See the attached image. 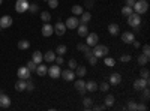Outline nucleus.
<instances>
[{"mask_svg": "<svg viewBox=\"0 0 150 111\" xmlns=\"http://www.w3.org/2000/svg\"><path fill=\"white\" fill-rule=\"evenodd\" d=\"M81 17V20H80V23H83V24H87L90 20H92V14L90 12H83V14L80 15Z\"/></svg>", "mask_w": 150, "mask_h": 111, "instance_id": "obj_28", "label": "nucleus"}, {"mask_svg": "<svg viewBox=\"0 0 150 111\" xmlns=\"http://www.w3.org/2000/svg\"><path fill=\"white\" fill-rule=\"evenodd\" d=\"M86 90L87 92H96L98 90V84L95 81H87L86 83Z\"/></svg>", "mask_w": 150, "mask_h": 111, "instance_id": "obj_26", "label": "nucleus"}, {"mask_svg": "<svg viewBox=\"0 0 150 111\" xmlns=\"http://www.w3.org/2000/svg\"><path fill=\"white\" fill-rule=\"evenodd\" d=\"M41 32H42V36H45V38H50V36L54 33V27H53L50 23H44Z\"/></svg>", "mask_w": 150, "mask_h": 111, "instance_id": "obj_11", "label": "nucleus"}, {"mask_svg": "<svg viewBox=\"0 0 150 111\" xmlns=\"http://www.w3.org/2000/svg\"><path fill=\"white\" fill-rule=\"evenodd\" d=\"M29 5H30L29 0H17L15 11L18 12V14H23V12H26V11L29 9Z\"/></svg>", "mask_w": 150, "mask_h": 111, "instance_id": "obj_4", "label": "nucleus"}, {"mask_svg": "<svg viewBox=\"0 0 150 111\" xmlns=\"http://www.w3.org/2000/svg\"><path fill=\"white\" fill-rule=\"evenodd\" d=\"M147 63H149V56L140 54V56H138V65H140V66H146Z\"/></svg>", "mask_w": 150, "mask_h": 111, "instance_id": "obj_30", "label": "nucleus"}, {"mask_svg": "<svg viewBox=\"0 0 150 111\" xmlns=\"http://www.w3.org/2000/svg\"><path fill=\"white\" fill-rule=\"evenodd\" d=\"M134 39H135V36H134L132 32H123V33H122V41H123L125 44H132Z\"/></svg>", "mask_w": 150, "mask_h": 111, "instance_id": "obj_17", "label": "nucleus"}, {"mask_svg": "<svg viewBox=\"0 0 150 111\" xmlns=\"http://www.w3.org/2000/svg\"><path fill=\"white\" fill-rule=\"evenodd\" d=\"M134 12H137V14H146L147 9H149V2L147 0H135V3L132 6Z\"/></svg>", "mask_w": 150, "mask_h": 111, "instance_id": "obj_1", "label": "nucleus"}, {"mask_svg": "<svg viewBox=\"0 0 150 111\" xmlns=\"http://www.w3.org/2000/svg\"><path fill=\"white\" fill-rule=\"evenodd\" d=\"M83 12H84V9H83L81 5H74V6H72V14H74L75 17H80Z\"/></svg>", "mask_w": 150, "mask_h": 111, "instance_id": "obj_25", "label": "nucleus"}, {"mask_svg": "<svg viewBox=\"0 0 150 111\" xmlns=\"http://www.w3.org/2000/svg\"><path fill=\"white\" fill-rule=\"evenodd\" d=\"M60 77L63 78L65 81H74L75 80V72L72 69H65L60 72Z\"/></svg>", "mask_w": 150, "mask_h": 111, "instance_id": "obj_10", "label": "nucleus"}, {"mask_svg": "<svg viewBox=\"0 0 150 111\" xmlns=\"http://www.w3.org/2000/svg\"><path fill=\"white\" fill-rule=\"evenodd\" d=\"M74 86H75V89H77L81 95H84L87 90H86V81L83 80V78H78V80H75V83H74Z\"/></svg>", "mask_w": 150, "mask_h": 111, "instance_id": "obj_13", "label": "nucleus"}, {"mask_svg": "<svg viewBox=\"0 0 150 111\" xmlns=\"http://www.w3.org/2000/svg\"><path fill=\"white\" fill-rule=\"evenodd\" d=\"M131 54H123V56H120V62H123V63H128V62H131Z\"/></svg>", "mask_w": 150, "mask_h": 111, "instance_id": "obj_45", "label": "nucleus"}, {"mask_svg": "<svg viewBox=\"0 0 150 111\" xmlns=\"http://www.w3.org/2000/svg\"><path fill=\"white\" fill-rule=\"evenodd\" d=\"M36 66H38V65L35 63V62H33V60H30V62H29V63L26 65V68H27V69H29L30 72H35V71H36Z\"/></svg>", "mask_w": 150, "mask_h": 111, "instance_id": "obj_41", "label": "nucleus"}, {"mask_svg": "<svg viewBox=\"0 0 150 111\" xmlns=\"http://www.w3.org/2000/svg\"><path fill=\"white\" fill-rule=\"evenodd\" d=\"M108 51H110V48L107 47V45H99V44H96L95 47H93V54L99 59V57H105L107 54H108Z\"/></svg>", "mask_w": 150, "mask_h": 111, "instance_id": "obj_2", "label": "nucleus"}, {"mask_svg": "<svg viewBox=\"0 0 150 111\" xmlns=\"http://www.w3.org/2000/svg\"><path fill=\"white\" fill-rule=\"evenodd\" d=\"M54 27V33H57V36H63L65 33H66V26H65V23H62V21H57L56 23V26H53Z\"/></svg>", "mask_w": 150, "mask_h": 111, "instance_id": "obj_9", "label": "nucleus"}, {"mask_svg": "<svg viewBox=\"0 0 150 111\" xmlns=\"http://www.w3.org/2000/svg\"><path fill=\"white\" fill-rule=\"evenodd\" d=\"M143 54H146V56L150 57V47H149V44H146V45L143 47Z\"/></svg>", "mask_w": 150, "mask_h": 111, "instance_id": "obj_49", "label": "nucleus"}, {"mask_svg": "<svg viewBox=\"0 0 150 111\" xmlns=\"http://www.w3.org/2000/svg\"><path fill=\"white\" fill-rule=\"evenodd\" d=\"M137 104L134 99H129V102H128V110H131V111H137Z\"/></svg>", "mask_w": 150, "mask_h": 111, "instance_id": "obj_40", "label": "nucleus"}, {"mask_svg": "<svg viewBox=\"0 0 150 111\" xmlns=\"http://www.w3.org/2000/svg\"><path fill=\"white\" fill-rule=\"evenodd\" d=\"M135 0H126V6H134Z\"/></svg>", "mask_w": 150, "mask_h": 111, "instance_id": "obj_52", "label": "nucleus"}, {"mask_svg": "<svg viewBox=\"0 0 150 111\" xmlns=\"http://www.w3.org/2000/svg\"><path fill=\"white\" fill-rule=\"evenodd\" d=\"M83 105H84L86 110H90L93 107V99H90V98H84V99H83Z\"/></svg>", "mask_w": 150, "mask_h": 111, "instance_id": "obj_34", "label": "nucleus"}, {"mask_svg": "<svg viewBox=\"0 0 150 111\" xmlns=\"http://www.w3.org/2000/svg\"><path fill=\"white\" fill-rule=\"evenodd\" d=\"M132 12H134L132 6H123V8H122V15H123V17H129Z\"/></svg>", "mask_w": 150, "mask_h": 111, "instance_id": "obj_32", "label": "nucleus"}, {"mask_svg": "<svg viewBox=\"0 0 150 111\" xmlns=\"http://www.w3.org/2000/svg\"><path fill=\"white\" fill-rule=\"evenodd\" d=\"M60 72L62 71H60V66L59 65H51V66L48 68V71H47V74L51 78H59L60 77Z\"/></svg>", "mask_w": 150, "mask_h": 111, "instance_id": "obj_8", "label": "nucleus"}, {"mask_svg": "<svg viewBox=\"0 0 150 111\" xmlns=\"http://www.w3.org/2000/svg\"><path fill=\"white\" fill-rule=\"evenodd\" d=\"M68 65H69V69H75V68H77V60H75V59H71Z\"/></svg>", "mask_w": 150, "mask_h": 111, "instance_id": "obj_48", "label": "nucleus"}, {"mask_svg": "<svg viewBox=\"0 0 150 111\" xmlns=\"http://www.w3.org/2000/svg\"><path fill=\"white\" fill-rule=\"evenodd\" d=\"M26 90L27 92H33L35 90V84L30 81V78H27V81H26Z\"/></svg>", "mask_w": 150, "mask_h": 111, "instance_id": "obj_39", "label": "nucleus"}, {"mask_svg": "<svg viewBox=\"0 0 150 111\" xmlns=\"http://www.w3.org/2000/svg\"><path fill=\"white\" fill-rule=\"evenodd\" d=\"M149 84H150V81H149V78H138V80H135L134 81V89L135 90H143L144 87H149Z\"/></svg>", "mask_w": 150, "mask_h": 111, "instance_id": "obj_5", "label": "nucleus"}, {"mask_svg": "<svg viewBox=\"0 0 150 111\" xmlns=\"http://www.w3.org/2000/svg\"><path fill=\"white\" fill-rule=\"evenodd\" d=\"M56 59V53L54 51H47L44 54V62H47V63H53Z\"/></svg>", "mask_w": 150, "mask_h": 111, "instance_id": "obj_21", "label": "nucleus"}, {"mask_svg": "<svg viewBox=\"0 0 150 111\" xmlns=\"http://www.w3.org/2000/svg\"><path fill=\"white\" fill-rule=\"evenodd\" d=\"M77 50L86 54V53H89V51H90V47L87 45V44H78V45H77Z\"/></svg>", "mask_w": 150, "mask_h": 111, "instance_id": "obj_33", "label": "nucleus"}, {"mask_svg": "<svg viewBox=\"0 0 150 111\" xmlns=\"http://www.w3.org/2000/svg\"><path fill=\"white\" fill-rule=\"evenodd\" d=\"M104 101H105V104H104L105 107H112V105H114V102H116V98L112 96V95H107Z\"/></svg>", "mask_w": 150, "mask_h": 111, "instance_id": "obj_27", "label": "nucleus"}, {"mask_svg": "<svg viewBox=\"0 0 150 111\" xmlns=\"http://www.w3.org/2000/svg\"><path fill=\"white\" fill-rule=\"evenodd\" d=\"M98 90H102V92H108L110 90V83H102L98 86Z\"/></svg>", "mask_w": 150, "mask_h": 111, "instance_id": "obj_38", "label": "nucleus"}, {"mask_svg": "<svg viewBox=\"0 0 150 111\" xmlns=\"http://www.w3.org/2000/svg\"><path fill=\"white\" fill-rule=\"evenodd\" d=\"M54 53H57V56H65V54L68 53V47H66V45H59L57 50H56Z\"/></svg>", "mask_w": 150, "mask_h": 111, "instance_id": "obj_31", "label": "nucleus"}, {"mask_svg": "<svg viewBox=\"0 0 150 111\" xmlns=\"http://www.w3.org/2000/svg\"><path fill=\"white\" fill-rule=\"evenodd\" d=\"M87 74V69L86 66H81V65H77V68H75V77H78V78H83L84 75Z\"/></svg>", "mask_w": 150, "mask_h": 111, "instance_id": "obj_20", "label": "nucleus"}, {"mask_svg": "<svg viewBox=\"0 0 150 111\" xmlns=\"http://www.w3.org/2000/svg\"><path fill=\"white\" fill-rule=\"evenodd\" d=\"M15 90H18V92H24L26 90V80H18L17 83H15Z\"/></svg>", "mask_w": 150, "mask_h": 111, "instance_id": "obj_24", "label": "nucleus"}, {"mask_svg": "<svg viewBox=\"0 0 150 111\" xmlns=\"http://www.w3.org/2000/svg\"><path fill=\"white\" fill-rule=\"evenodd\" d=\"M18 48H20V50H29V48H30V42L26 41V39H21V41H18Z\"/></svg>", "mask_w": 150, "mask_h": 111, "instance_id": "obj_29", "label": "nucleus"}, {"mask_svg": "<svg viewBox=\"0 0 150 111\" xmlns=\"http://www.w3.org/2000/svg\"><path fill=\"white\" fill-rule=\"evenodd\" d=\"M108 32H110V35H112V36H116L119 32H120V27H119V24H116V23H111L110 26H108Z\"/></svg>", "mask_w": 150, "mask_h": 111, "instance_id": "obj_23", "label": "nucleus"}, {"mask_svg": "<svg viewBox=\"0 0 150 111\" xmlns=\"http://www.w3.org/2000/svg\"><path fill=\"white\" fill-rule=\"evenodd\" d=\"M86 59H87V62H89V63H90L92 66L98 65V57H96V56H95L93 53H92V54H89V56H87Z\"/></svg>", "mask_w": 150, "mask_h": 111, "instance_id": "obj_35", "label": "nucleus"}, {"mask_svg": "<svg viewBox=\"0 0 150 111\" xmlns=\"http://www.w3.org/2000/svg\"><path fill=\"white\" fill-rule=\"evenodd\" d=\"M128 24H129L132 29L140 27V24H141V15L137 14V12H132V14L128 17Z\"/></svg>", "mask_w": 150, "mask_h": 111, "instance_id": "obj_3", "label": "nucleus"}, {"mask_svg": "<svg viewBox=\"0 0 150 111\" xmlns=\"http://www.w3.org/2000/svg\"><path fill=\"white\" fill-rule=\"evenodd\" d=\"M11 105V99H9V96L3 92H0V107L2 108H8Z\"/></svg>", "mask_w": 150, "mask_h": 111, "instance_id": "obj_15", "label": "nucleus"}, {"mask_svg": "<svg viewBox=\"0 0 150 111\" xmlns=\"http://www.w3.org/2000/svg\"><path fill=\"white\" fill-rule=\"evenodd\" d=\"M12 23H14V20H12L11 15L0 17V29H9L12 26Z\"/></svg>", "mask_w": 150, "mask_h": 111, "instance_id": "obj_6", "label": "nucleus"}, {"mask_svg": "<svg viewBox=\"0 0 150 111\" xmlns=\"http://www.w3.org/2000/svg\"><path fill=\"white\" fill-rule=\"evenodd\" d=\"M32 60L35 62L36 65H39V63H44V54L41 51H35L33 56H32Z\"/></svg>", "mask_w": 150, "mask_h": 111, "instance_id": "obj_19", "label": "nucleus"}, {"mask_svg": "<svg viewBox=\"0 0 150 111\" xmlns=\"http://www.w3.org/2000/svg\"><path fill=\"white\" fill-rule=\"evenodd\" d=\"M78 24H80V20H78L77 17H68V20H66V23H65V26H66V29L72 30V29H77Z\"/></svg>", "mask_w": 150, "mask_h": 111, "instance_id": "obj_7", "label": "nucleus"}, {"mask_svg": "<svg viewBox=\"0 0 150 111\" xmlns=\"http://www.w3.org/2000/svg\"><path fill=\"white\" fill-rule=\"evenodd\" d=\"M41 20L44 23H50V20H51V14H50V12H41Z\"/></svg>", "mask_w": 150, "mask_h": 111, "instance_id": "obj_37", "label": "nucleus"}, {"mask_svg": "<svg viewBox=\"0 0 150 111\" xmlns=\"http://www.w3.org/2000/svg\"><path fill=\"white\" fill-rule=\"evenodd\" d=\"M54 62H56V65H59V66H60V65H63V63H65L63 56H57V57L54 59Z\"/></svg>", "mask_w": 150, "mask_h": 111, "instance_id": "obj_47", "label": "nucleus"}, {"mask_svg": "<svg viewBox=\"0 0 150 111\" xmlns=\"http://www.w3.org/2000/svg\"><path fill=\"white\" fill-rule=\"evenodd\" d=\"M149 75H150L149 69H147V68H143L141 72H140V77H141V78H149Z\"/></svg>", "mask_w": 150, "mask_h": 111, "instance_id": "obj_44", "label": "nucleus"}, {"mask_svg": "<svg viewBox=\"0 0 150 111\" xmlns=\"http://www.w3.org/2000/svg\"><path fill=\"white\" fill-rule=\"evenodd\" d=\"M47 3H48V6L51 9H56L59 6V0H47Z\"/></svg>", "mask_w": 150, "mask_h": 111, "instance_id": "obj_43", "label": "nucleus"}, {"mask_svg": "<svg viewBox=\"0 0 150 111\" xmlns=\"http://www.w3.org/2000/svg\"><path fill=\"white\" fill-rule=\"evenodd\" d=\"M27 11H30V12H33V14H35V12L39 11V5H38V3H30Z\"/></svg>", "mask_w": 150, "mask_h": 111, "instance_id": "obj_42", "label": "nucleus"}, {"mask_svg": "<svg viewBox=\"0 0 150 111\" xmlns=\"http://www.w3.org/2000/svg\"><path fill=\"white\" fill-rule=\"evenodd\" d=\"M132 45H134V48H140V47H141V44H140L138 41H135V39L132 41Z\"/></svg>", "mask_w": 150, "mask_h": 111, "instance_id": "obj_51", "label": "nucleus"}, {"mask_svg": "<svg viewBox=\"0 0 150 111\" xmlns=\"http://www.w3.org/2000/svg\"><path fill=\"white\" fill-rule=\"evenodd\" d=\"M77 32H78V35L81 36V38H86V36L89 35V27H87V24L80 23L78 27H77Z\"/></svg>", "mask_w": 150, "mask_h": 111, "instance_id": "obj_16", "label": "nucleus"}, {"mask_svg": "<svg viewBox=\"0 0 150 111\" xmlns=\"http://www.w3.org/2000/svg\"><path fill=\"white\" fill-rule=\"evenodd\" d=\"M2 3H3V0H0V5H2Z\"/></svg>", "mask_w": 150, "mask_h": 111, "instance_id": "obj_53", "label": "nucleus"}, {"mask_svg": "<svg viewBox=\"0 0 150 111\" xmlns=\"http://www.w3.org/2000/svg\"><path fill=\"white\" fill-rule=\"evenodd\" d=\"M122 83V75L119 72H114V74H111L110 75V84H112V86H117V84H120Z\"/></svg>", "mask_w": 150, "mask_h": 111, "instance_id": "obj_18", "label": "nucleus"}, {"mask_svg": "<svg viewBox=\"0 0 150 111\" xmlns=\"http://www.w3.org/2000/svg\"><path fill=\"white\" fill-rule=\"evenodd\" d=\"M104 63L107 65V66H110V68H112L116 65V60L112 59V57H104Z\"/></svg>", "mask_w": 150, "mask_h": 111, "instance_id": "obj_36", "label": "nucleus"}, {"mask_svg": "<svg viewBox=\"0 0 150 111\" xmlns=\"http://www.w3.org/2000/svg\"><path fill=\"white\" fill-rule=\"evenodd\" d=\"M47 71H48V68L45 66V65H42V63H39V65H38L36 66V74H38V75H39V77H45V74H47Z\"/></svg>", "mask_w": 150, "mask_h": 111, "instance_id": "obj_22", "label": "nucleus"}, {"mask_svg": "<svg viewBox=\"0 0 150 111\" xmlns=\"http://www.w3.org/2000/svg\"><path fill=\"white\" fill-rule=\"evenodd\" d=\"M137 110H138V111H146V110H147V105L140 104V105H137Z\"/></svg>", "mask_w": 150, "mask_h": 111, "instance_id": "obj_50", "label": "nucleus"}, {"mask_svg": "<svg viewBox=\"0 0 150 111\" xmlns=\"http://www.w3.org/2000/svg\"><path fill=\"white\" fill-rule=\"evenodd\" d=\"M149 98H150L149 87H144V89H143V99H144V101H149Z\"/></svg>", "mask_w": 150, "mask_h": 111, "instance_id": "obj_46", "label": "nucleus"}, {"mask_svg": "<svg viewBox=\"0 0 150 111\" xmlns=\"http://www.w3.org/2000/svg\"><path fill=\"white\" fill-rule=\"evenodd\" d=\"M30 71L26 68V66H23V68H20L18 71H17V75H18V78H21V80H27V78H30Z\"/></svg>", "mask_w": 150, "mask_h": 111, "instance_id": "obj_14", "label": "nucleus"}, {"mask_svg": "<svg viewBox=\"0 0 150 111\" xmlns=\"http://www.w3.org/2000/svg\"><path fill=\"white\" fill-rule=\"evenodd\" d=\"M98 41H99V36L96 33H89V35L86 36V44L89 45V47H95L98 44Z\"/></svg>", "mask_w": 150, "mask_h": 111, "instance_id": "obj_12", "label": "nucleus"}]
</instances>
